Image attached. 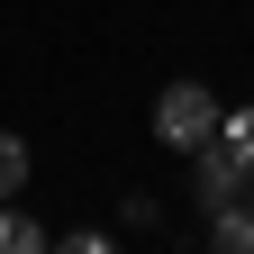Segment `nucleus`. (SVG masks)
<instances>
[{
  "label": "nucleus",
  "mask_w": 254,
  "mask_h": 254,
  "mask_svg": "<svg viewBox=\"0 0 254 254\" xmlns=\"http://www.w3.org/2000/svg\"><path fill=\"white\" fill-rule=\"evenodd\" d=\"M218 118H227V109L209 100V82H164V100H154V136H164L173 154H190V145L218 136Z\"/></svg>",
  "instance_id": "1"
},
{
  "label": "nucleus",
  "mask_w": 254,
  "mask_h": 254,
  "mask_svg": "<svg viewBox=\"0 0 254 254\" xmlns=\"http://www.w3.org/2000/svg\"><path fill=\"white\" fill-rule=\"evenodd\" d=\"M190 182H200V200H209V209H227L236 190H245V164L209 136V145H190Z\"/></svg>",
  "instance_id": "2"
},
{
  "label": "nucleus",
  "mask_w": 254,
  "mask_h": 254,
  "mask_svg": "<svg viewBox=\"0 0 254 254\" xmlns=\"http://www.w3.org/2000/svg\"><path fill=\"white\" fill-rule=\"evenodd\" d=\"M209 254H254V209H245V200L209 209Z\"/></svg>",
  "instance_id": "3"
},
{
  "label": "nucleus",
  "mask_w": 254,
  "mask_h": 254,
  "mask_svg": "<svg viewBox=\"0 0 254 254\" xmlns=\"http://www.w3.org/2000/svg\"><path fill=\"white\" fill-rule=\"evenodd\" d=\"M0 254H46V227L27 209H9V200H0Z\"/></svg>",
  "instance_id": "4"
},
{
  "label": "nucleus",
  "mask_w": 254,
  "mask_h": 254,
  "mask_svg": "<svg viewBox=\"0 0 254 254\" xmlns=\"http://www.w3.org/2000/svg\"><path fill=\"white\" fill-rule=\"evenodd\" d=\"M218 145H227L236 164L254 173V100H245V109H227V118H218Z\"/></svg>",
  "instance_id": "5"
},
{
  "label": "nucleus",
  "mask_w": 254,
  "mask_h": 254,
  "mask_svg": "<svg viewBox=\"0 0 254 254\" xmlns=\"http://www.w3.org/2000/svg\"><path fill=\"white\" fill-rule=\"evenodd\" d=\"M18 182H27V145L0 127V200H18Z\"/></svg>",
  "instance_id": "6"
},
{
  "label": "nucleus",
  "mask_w": 254,
  "mask_h": 254,
  "mask_svg": "<svg viewBox=\"0 0 254 254\" xmlns=\"http://www.w3.org/2000/svg\"><path fill=\"white\" fill-rule=\"evenodd\" d=\"M55 254H118V245H109V236H64Z\"/></svg>",
  "instance_id": "7"
}]
</instances>
